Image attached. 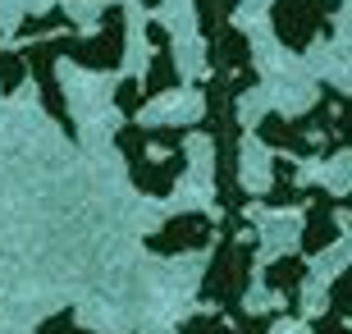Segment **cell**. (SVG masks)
<instances>
[{"instance_id": "6da1fadb", "label": "cell", "mask_w": 352, "mask_h": 334, "mask_svg": "<svg viewBox=\"0 0 352 334\" xmlns=\"http://www.w3.org/2000/svg\"><path fill=\"white\" fill-rule=\"evenodd\" d=\"M119 152L129 160V179L142 188L146 197H170V188L179 183V174L188 169V129L179 124H156V129H142V124H124L115 133Z\"/></svg>"}, {"instance_id": "7a4b0ae2", "label": "cell", "mask_w": 352, "mask_h": 334, "mask_svg": "<svg viewBox=\"0 0 352 334\" xmlns=\"http://www.w3.org/2000/svg\"><path fill=\"white\" fill-rule=\"evenodd\" d=\"M124 46H129V14H124V5H105L91 37L65 32V60L87 69V74H115L124 65Z\"/></svg>"}, {"instance_id": "3957f363", "label": "cell", "mask_w": 352, "mask_h": 334, "mask_svg": "<svg viewBox=\"0 0 352 334\" xmlns=\"http://www.w3.org/2000/svg\"><path fill=\"white\" fill-rule=\"evenodd\" d=\"M252 257H256V238H224L201 280V302H215V311H234L252 284Z\"/></svg>"}, {"instance_id": "277c9868", "label": "cell", "mask_w": 352, "mask_h": 334, "mask_svg": "<svg viewBox=\"0 0 352 334\" xmlns=\"http://www.w3.org/2000/svg\"><path fill=\"white\" fill-rule=\"evenodd\" d=\"M334 10H339V0H274V37L293 55H307L320 37L334 32Z\"/></svg>"}, {"instance_id": "5b68a950", "label": "cell", "mask_w": 352, "mask_h": 334, "mask_svg": "<svg viewBox=\"0 0 352 334\" xmlns=\"http://www.w3.org/2000/svg\"><path fill=\"white\" fill-rule=\"evenodd\" d=\"M343 233V197L329 188H311V202L302 206V257H320L325 247L339 243Z\"/></svg>"}, {"instance_id": "8992f818", "label": "cell", "mask_w": 352, "mask_h": 334, "mask_svg": "<svg viewBox=\"0 0 352 334\" xmlns=\"http://www.w3.org/2000/svg\"><path fill=\"white\" fill-rule=\"evenodd\" d=\"M210 243H215V220L206 211H183V216L165 220L146 238V252H156V257H183V252H201Z\"/></svg>"}, {"instance_id": "52a82bcc", "label": "cell", "mask_w": 352, "mask_h": 334, "mask_svg": "<svg viewBox=\"0 0 352 334\" xmlns=\"http://www.w3.org/2000/svg\"><path fill=\"white\" fill-rule=\"evenodd\" d=\"M146 37H151V46H156L151 69L142 74V92H146V101H151V96H160V92L179 87V65H174V51H170V32H165L160 23H146Z\"/></svg>"}, {"instance_id": "ba28073f", "label": "cell", "mask_w": 352, "mask_h": 334, "mask_svg": "<svg viewBox=\"0 0 352 334\" xmlns=\"http://www.w3.org/2000/svg\"><path fill=\"white\" fill-rule=\"evenodd\" d=\"M302 284H307V257H274L265 266V289L279 298H288V311H298L302 302Z\"/></svg>"}, {"instance_id": "9c48e42d", "label": "cell", "mask_w": 352, "mask_h": 334, "mask_svg": "<svg viewBox=\"0 0 352 334\" xmlns=\"http://www.w3.org/2000/svg\"><path fill=\"white\" fill-rule=\"evenodd\" d=\"M60 32H78V23H74V14H65L55 5L46 14H28L23 23H19V46L23 41H41V37H60Z\"/></svg>"}, {"instance_id": "30bf717a", "label": "cell", "mask_w": 352, "mask_h": 334, "mask_svg": "<svg viewBox=\"0 0 352 334\" xmlns=\"http://www.w3.org/2000/svg\"><path fill=\"white\" fill-rule=\"evenodd\" d=\"M329 101V115H334V138H339V152H352V96H343V92L325 87L320 92Z\"/></svg>"}, {"instance_id": "8fae6325", "label": "cell", "mask_w": 352, "mask_h": 334, "mask_svg": "<svg viewBox=\"0 0 352 334\" xmlns=\"http://www.w3.org/2000/svg\"><path fill=\"white\" fill-rule=\"evenodd\" d=\"M28 60H23V51H5V46H0V92H5V96H10V92H19L28 83Z\"/></svg>"}, {"instance_id": "7c38bea8", "label": "cell", "mask_w": 352, "mask_h": 334, "mask_svg": "<svg viewBox=\"0 0 352 334\" xmlns=\"http://www.w3.org/2000/svg\"><path fill=\"white\" fill-rule=\"evenodd\" d=\"M325 316H339V321H352V266L343 270V275H339L334 284H329Z\"/></svg>"}, {"instance_id": "4fadbf2b", "label": "cell", "mask_w": 352, "mask_h": 334, "mask_svg": "<svg viewBox=\"0 0 352 334\" xmlns=\"http://www.w3.org/2000/svg\"><path fill=\"white\" fill-rule=\"evenodd\" d=\"M179 334H234L229 330V321H224V311H197V316H188V321L179 325Z\"/></svg>"}, {"instance_id": "5bb4252c", "label": "cell", "mask_w": 352, "mask_h": 334, "mask_svg": "<svg viewBox=\"0 0 352 334\" xmlns=\"http://www.w3.org/2000/svg\"><path fill=\"white\" fill-rule=\"evenodd\" d=\"M142 101H146L142 78H124V83H119V92H115V105L124 110V119H133V115H138V110H142Z\"/></svg>"}, {"instance_id": "9a60e30c", "label": "cell", "mask_w": 352, "mask_h": 334, "mask_svg": "<svg viewBox=\"0 0 352 334\" xmlns=\"http://www.w3.org/2000/svg\"><path fill=\"white\" fill-rule=\"evenodd\" d=\"M37 334H91V330H82L74 311H55L51 321H41V330H37Z\"/></svg>"}, {"instance_id": "2e32d148", "label": "cell", "mask_w": 352, "mask_h": 334, "mask_svg": "<svg viewBox=\"0 0 352 334\" xmlns=\"http://www.w3.org/2000/svg\"><path fill=\"white\" fill-rule=\"evenodd\" d=\"M311 334H352V325L339 316H320V321H311Z\"/></svg>"}, {"instance_id": "e0dca14e", "label": "cell", "mask_w": 352, "mask_h": 334, "mask_svg": "<svg viewBox=\"0 0 352 334\" xmlns=\"http://www.w3.org/2000/svg\"><path fill=\"white\" fill-rule=\"evenodd\" d=\"M343 220H348V225H352V193L343 197Z\"/></svg>"}, {"instance_id": "ac0fdd59", "label": "cell", "mask_w": 352, "mask_h": 334, "mask_svg": "<svg viewBox=\"0 0 352 334\" xmlns=\"http://www.w3.org/2000/svg\"><path fill=\"white\" fill-rule=\"evenodd\" d=\"M142 5H146V10H156V5H160V0H142Z\"/></svg>"}]
</instances>
